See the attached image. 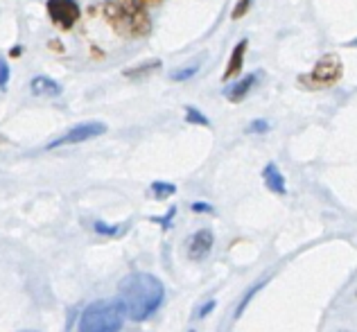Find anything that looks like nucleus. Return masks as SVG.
Here are the masks:
<instances>
[{
    "label": "nucleus",
    "mask_w": 357,
    "mask_h": 332,
    "mask_svg": "<svg viewBox=\"0 0 357 332\" xmlns=\"http://www.w3.org/2000/svg\"><path fill=\"white\" fill-rule=\"evenodd\" d=\"M213 244H215V237L208 229H202V231H197L190 240H188V258H192V260H202L206 258V255L211 253L213 249Z\"/></svg>",
    "instance_id": "obj_7"
},
{
    "label": "nucleus",
    "mask_w": 357,
    "mask_h": 332,
    "mask_svg": "<svg viewBox=\"0 0 357 332\" xmlns=\"http://www.w3.org/2000/svg\"><path fill=\"white\" fill-rule=\"evenodd\" d=\"M158 68H161V61H158V59H152V61H145V63L134 66V68L125 70V77H127V80H143V77H147V75H152V73L158 70Z\"/></svg>",
    "instance_id": "obj_12"
},
{
    "label": "nucleus",
    "mask_w": 357,
    "mask_h": 332,
    "mask_svg": "<svg viewBox=\"0 0 357 332\" xmlns=\"http://www.w3.org/2000/svg\"><path fill=\"white\" fill-rule=\"evenodd\" d=\"M271 129V125L267 120H253L251 125L247 127L249 134H267V131Z\"/></svg>",
    "instance_id": "obj_19"
},
{
    "label": "nucleus",
    "mask_w": 357,
    "mask_h": 332,
    "mask_svg": "<svg viewBox=\"0 0 357 332\" xmlns=\"http://www.w3.org/2000/svg\"><path fill=\"white\" fill-rule=\"evenodd\" d=\"M93 229H96V233H100V235H109V237H116L118 233H122L120 226H109V224H105V222H96V224H93Z\"/></svg>",
    "instance_id": "obj_18"
},
{
    "label": "nucleus",
    "mask_w": 357,
    "mask_h": 332,
    "mask_svg": "<svg viewBox=\"0 0 357 332\" xmlns=\"http://www.w3.org/2000/svg\"><path fill=\"white\" fill-rule=\"evenodd\" d=\"M247 47H249V41H247V39H242L236 47H233L231 59H229V63H227V70H224V75H222V82L233 80V77H236V75L242 70V66H244V54H247Z\"/></svg>",
    "instance_id": "obj_9"
},
{
    "label": "nucleus",
    "mask_w": 357,
    "mask_h": 332,
    "mask_svg": "<svg viewBox=\"0 0 357 332\" xmlns=\"http://www.w3.org/2000/svg\"><path fill=\"white\" fill-rule=\"evenodd\" d=\"M355 296H357V292H355Z\"/></svg>",
    "instance_id": "obj_28"
},
{
    "label": "nucleus",
    "mask_w": 357,
    "mask_h": 332,
    "mask_svg": "<svg viewBox=\"0 0 357 332\" xmlns=\"http://www.w3.org/2000/svg\"><path fill=\"white\" fill-rule=\"evenodd\" d=\"M197 73H199V66H188V68L174 70V73H172V80H174V82H185V80L195 77Z\"/></svg>",
    "instance_id": "obj_16"
},
{
    "label": "nucleus",
    "mask_w": 357,
    "mask_h": 332,
    "mask_svg": "<svg viewBox=\"0 0 357 332\" xmlns=\"http://www.w3.org/2000/svg\"><path fill=\"white\" fill-rule=\"evenodd\" d=\"M176 215V208H170V211H167V215L165 217H154L152 222H158V224H163L165 229H170V220Z\"/></svg>",
    "instance_id": "obj_21"
},
{
    "label": "nucleus",
    "mask_w": 357,
    "mask_h": 332,
    "mask_svg": "<svg viewBox=\"0 0 357 332\" xmlns=\"http://www.w3.org/2000/svg\"><path fill=\"white\" fill-rule=\"evenodd\" d=\"M107 131V125L105 122H84V125H77L73 127L68 134L59 136L57 140H52L48 149H57V147H63V145H77V142H84V140H91V138H98Z\"/></svg>",
    "instance_id": "obj_6"
},
{
    "label": "nucleus",
    "mask_w": 357,
    "mask_h": 332,
    "mask_svg": "<svg viewBox=\"0 0 357 332\" xmlns=\"http://www.w3.org/2000/svg\"><path fill=\"white\" fill-rule=\"evenodd\" d=\"M107 23L125 39H143L152 30V18L138 3L131 0H109L102 7Z\"/></svg>",
    "instance_id": "obj_2"
},
{
    "label": "nucleus",
    "mask_w": 357,
    "mask_h": 332,
    "mask_svg": "<svg viewBox=\"0 0 357 332\" xmlns=\"http://www.w3.org/2000/svg\"><path fill=\"white\" fill-rule=\"evenodd\" d=\"M262 179H265V186L276 195H285L287 186H285V176L280 174V169L276 163H267V167L262 169Z\"/></svg>",
    "instance_id": "obj_11"
},
{
    "label": "nucleus",
    "mask_w": 357,
    "mask_h": 332,
    "mask_svg": "<svg viewBox=\"0 0 357 332\" xmlns=\"http://www.w3.org/2000/svg\"><path fill=\"white\" fill-rule=\"evenodd\" d=\"M215 310V301H208V303H204V305L199 308V312H197V319H204V317H208V312Z\"/></svg>",
    "instance_id": "obj_22"
},
{
    "label": "nucleus",
    "mask_w": 357,
    "mask_h": 332,
    "mask_svg": "<svg viewBox=\"0 0 357 332\" xmlns=\"http://www.w3.org/2000/svg\"><path fill=\"white\" fill-rule=\"evenodd\" d=\"M185 122H190V125H202V127L211 125L208 118H206L202 111H197L195 107H185Z\"/></svg>",
    "instance_id": "obj_14"
},
{
    "label": "nucleus",
    "mask_w": 357,
    "mask_h": 332,
    "mask_svg": "<svg viewBox=\"0 0 357 332\" xmlns=\"http://www.w3.org/2000/svg\"><path fill=\"white\" fill-rule=\"evenodd\" d=\"M30 91H32V95H36V98H59L63 89H61L54 80L39 75V77H34V80H32Z\"/></svg>",
    "instance_id": "obj_10"
},
{
    "label": "nucleus",
    "mask_w": 357,
    "mask_h": 332,
    "mask_svg": "<svg viewBox=\"0 0 357 332\" xmlns=\"http://www.w3.org/2000/svg\"><path fill=\"white\" fill-rule=\"evenodd\" d=\"M190 332H195V330H190Z\"/></svg>",
    "instance_id": "obj_29"
},
{
    "label": "nucleus",
    "mask_w": 357,
    "mask_h": 332,
    "mask_svg": "<svg viewBox=\"0 0 357 332\" xmlns=\"http://www.w3.org/2000/svg\"><path fill=\"white\" fill-rule=\"evenodd\" d=\"M342 75H344V63L340 59V54L328 52L314 63L312 70L305 75H298V84H301V89H307V91H324V89L335 86V84L342 80Z\"/></svg>",
    "instance_id": "obj_4"
},
{
    "label": "nucleus",
    "mask_w": 357,
    "mask_h": 332,
    "mask_svg": "<svg viewBox=\"0 0 357 332\" xmlns=\"http://www.w3.org/2000/svg\"><path fill=\"white\" fill-rule=\"evenodd\" d=\"M21 52H23L21 45H16V47H12V50H9V54H12V56H21Z\"/></svg>",
    "instance_id": "obj_24"
},
{
    "label": "nucleus",
    "mask_w": 357,
    "mask_h": 332,
    "mask_svg": "<svg viewBox=\"0 0 357 332\" xmlns=\"http://www.w3.org/2000/svg\"><path fill=\"white\" fill-rule=\"evenodd\" d=\"M256 82H258V75L251 73V75H247V77H242L240 82L233 84V86L224 89V98H227L229 102H233V104H238L251 93V89L256 86Z\"/></svg>",
    "instance_id": "obj_8"
},
{
    "label": "nucleus",
    "mask_w": 357,
    "mask_h": 332,
    "mask_svg": "<svg viewBox=\"0 0 357 332\" xmlns=\"http://www.w3.org/2000/svg\"><path fill=\"white\" fill-rule=\"evenodd\" d=\"M125 324V310L118 299H102L82 312L77 332H120Z\"/></svg>",
    "instance_id": "obj_3"
},
{
    "label": "nucleus",
    "mask_w": 357,
    "mask_h": 332,
    "mask_svg": "<svg viewBox=\"0 0 357 332\" xmlns=\"http://www.w3.org/2000/svg\"><path fill=\"white\" fill-rule=\"evenodd\" d=\"M7 82H9V66L5 59H0V89H7Z\"/></svg>",
    "instance_id": "obj_20"
},
{
    "label": "nucleus",
    "mask_w": 357,
    "mask_h": 332,
    "mask_svg": "<svg viewBox=\"0 0 357 332\" xmlns=\"http://www.w3.org/2000/svg\"><path fill=\"white\" fill-rule=\"evenodd\" d=\"M192 211L195 213H213V206H208L206 202H197V204H192Z\"/></svg>",
    "instance_id": "obj_23"
},
{
    "label": "nucleus",
    "mask_w": 357,
    "mask_h": 332,
    "mask_svg": "<svg viewBox=\"0 0 357 332\" xmlns=\"http://www.w3.org/2000/svg\"><path fill=\"white\" fill-rule=\"evenodd\" d=\"M340 332H349V330H340Z\"/></svg>",
    "instance_id": "obj_27"
},
{
    "label": "nucleus",
    "mask_w": 357,
    "mask_h": 332,
    "mask_svg": "<svg viewBox=\"0 0 357 332\" xmlns=\"http://www.w3.org/2000/svg\"><path fill=\"white\" fill-rule=\"evenodd\" d=\"M118 294L125 317L131 321H147L165 301L163 282L147 271H134L122 278L118 285Z\"/></svg>",
    "instance_id": "obj_1"
},
{
    "label": "nucleus",
    "mask_w": 357,
    "mask_h": 332,
    "mask_svg": "<svg viewBox=\"0 0 357 332\" xmlns=\"http://www.w3.org/2000/svg\"><path fill=\"white\" fill-rule=\"evenodd\" d=\"M251 3H253V0H238L236 7H233V14H231L233 21H240L242 16H247V12L251 9Z\"/></svg>",
    "instance_id": "obj_17"
},
{
    "label": "nucleus",
    "mask_w": 357,
    "mask_h": 332,
    "mask_svg": "<svg viewBox=\"0 0 357 332\" xmlns=\"http://www.w3.org/2000/svg\"><path fill=\"white\" fill-rule=\"evenodd\" d=\"M131 3H149V0H131Z\"/></svg>",
    "instance_id": "obj_25"
},
{
    "label": "nucleus",
    "mask_w": 357,
    "mask_h": 332,
    "mask_svg": "<svg viewBox=\"0 0 357 332\" xmlns=\"http://www.w3.org/2000/svg\"><path fill=\"white\" fill-rule=\"evenodd\" d=\"M265 282H267V278H265V280H260V282H256V285H253V287H251V289L247 292V294H244V299L240 301V305H238V310H236V319H238V317H242L244 308L249 305V301H251L253 296H256V294L260 292V287H262V285H265Z\"/></svg>",
    "instance_id": "obj_15"
},
{
    "label": "nucleus",
    "mask_w": 357,
    "mask_h": 332,
    "mask_svg": "<svg viewBox=\"0 0 357 332\" xmlns=\"http://www.w3.org/2000/svg\"><path fill=\"white\" fill-rule=\"evenodd\" d=\"M48 16L50 21L59 27V30H70V27L79 21L82 16V9L77 5V0H48Z\"/></svg>",
    "instance_id": "obj_5"
},
{
    "label": "nucleus",
    "mask_w": 357,
    "mask_h": 332,
    "mask_svg": "<svg viewBox=\"0 0 357 332\" xmlns=\"http://www.w3.org/2000/svg\"><path fill=\"white\" fill-rule=\"evenodd\" d=\"M176 193V186L174 183H165V181H154L152 183V195L156 199H167L170 195Z\"/></svg>",
    "instance_id": "obj_13"
},
{
    "label": "nucleus",
    "mask_w": 357,
    "mask_h": 332,
    "mask_svg": "<svg viewBox=\"0 0 357 332\" xmlns=\"http://www.w3.org/2000/svg\"><path fill=\"white\" fill-rule=\"evenodd\" d=\"M21 332H39V330H21Z\"/></svg>",
    "instance_id": "obj_26"
}]
</instances>
